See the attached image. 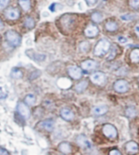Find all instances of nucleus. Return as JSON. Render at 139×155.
Returning <instances> with one entry per match:
<instances>
[{
	"mask_svg": "<svg viewBox=\"0 0 139 155\" xmlns=\"http://www.w3.org/2000/svg\"><path fill=\"white\" fill-rule=\"evenodd\" d=\"M111 48V43L107 40L103 39L97 43L94 47V54L96 56H103L106 54Z\"/></svg>",
	"mask_w": 139,
	"mask_h": 155,
	"instance_id": "f257e3e1",
	"label": "nucleus"
},
{
	"mask_svg": "<svg viewBox=\"0 0 139 155\" xmlns=\"http://www.w3.org/2000/svg\"><path fill=\"white\" fill-rule=\"evenodd\" d=\"M8 43L12 46H18L21 42V38L15 31L8 30L5 34Z\"/></svg>",
	"mask_w": 139,
	"mask_h": 155,
	"instance_id": "f03ea898",
	"label": "nucleus"
},
{
	"mask_svg": "<svg viewBox=\"0 0 139 155\" xmlns=\"http://www.w3.org/2000/svg\"><path fill=\"white\" fill-rule=\"evenodd\" d=\"M103 132L104 136L110 139H115L117 137V128L111 124H105L103 127Z\"/></svg>",
	"mask_w": 139,
	"mask_h": 155,
	"instance_id": "7ed1b4c3",
	"label": "nucleus"
},
{
	"mask_svg": "<svg viewBox=\"0 0 139 155\" xmlns=\"http://www.w3.org/2000/svg\"><path fill=\"white\" fill-rule=\"evenodd\" d=\"M90 80L91 81L97 85H103L106 82V76L103 72L98 71L91 75Z\"/></svg>",
	"mask_w": 139,
	"mask_h": 155,
	"instance_id": "20e7f679",
	"label": "nucleus"
},
{
	"mask_svg": "<svg viewBox=\"0 0 139 155\" xmlns=\"http://www.w3.org/2000/svg\"><path fill=\"white\" fill-rule=\"evenodd\" d=\"M129 83L124 80H119L114 84V89L118 93H125L129 90Z\"/></svg>",
	"mask_w": 139,
	"mask_h": 155,
	"instance_id": "39448f33",
	"label": "nucleus"
},
{
	"mask_svg": "<svg viewBox=\"0 0 139 155\" xmlns=\"http://www.w3.org/2000/svg\"><path fill=\"white\" fill-rule=\"evenodd\" d=\"M18 113L20 114V116H22L25 119H28L30 116V110L27 107V104L24 102H19L17 106Z\"/></svg>",
	"mask_w": 139,
	"mask_h": 155,
	"instance_id": "423d86ee",
	"label": "nucleus"
},
{
	"mask_svg": "<svg viewBox=\"0 0 139 155\" xmlns=\"http://www.w3.org/2000/svg\"><path fill=\"white\" fill-rule=\"evenodd\" d=\"M68 72L70 77L74 80L80 79L82 76V71L80 68L76 66H71L68 68Z\"/></svg>",
	"mask_w": 139,
	"mask_h": 155,
	"instance_id": "0eeeda50",
	"label": "nucleus"
},
{
	"mask_svg": "<svg viewBox=\"0 0 139 155\" xmlns=\"http://www.w3.org/2000/svg\"><path fill=\"white\" fill-rule=\"evenodd\" d=\"M99 34V28L94 25H89L85 29V35L88 38H94Z\"/></svg>",
	"mask_w": 139,
	"mask_h": 155,
	"instance_id": "6e6552de",
	"label": "nucleus"
},
{
	"mask_svg": "<svg viewBox=\"0 0 139 155\" xmlns=\"http://www.w3.org/2000/svg\"><path fill=\"white\" fill-rule=\"evenodd\" d=\"M38 126L43 128L44 130H46V131L51 132L54 129V127H55V121L53 120H51V119L43 120V121L38 124Z\"/></svg>",
	"mask_w": 139,
	"mask_h": 155,
	"instance_id": "1a4fd4ad",
	"label": "nucleus"
},
{
	"mask_svg": "<svg viewBox=\"0 0 139 155\" xmlns=\"http://www.w3.org/2000/svg\"><path fill=\"white\" fill-rule=\"evenodd\" d=\"M6 17L9 20H16L20 17V11L17 8H8L5 12Z\"/></svg>",
	"mask_w": 139,
	"mask_h": 155,
	"instance_id": "9d476101",
	"label": "nucleus"
},
{
	"mask_svg": "<svg viewBox=\"0 0 139 155\" xmlns=\"http://www.w3.org/2000/svg\"><path fill=\"white\" fill-rule=\"evenodd\" d=\"M97 67V63L94 60H86L81 63V68L85 71L94 70Z\"/></svg>",
	"mask_w": 139,
	"mask_h": 155,
	"instance_id": "9b49d317",
	"label": "nucleus"
},
{
	"mask_svg": "<svg viewBox=\"0 0 139 155\" xmlns=\"http://www.w3.org/2000/svg\"><path fill=\"white\" fill-rule=\"evenodd\" d=\"M76 141L78 143V145L82 147L83 149H90L91 148V144L90 142L89 141L86 137L83 135H81V136H79L77 139H76Z\"/></svg>",
	"mask_w": 139,
	"mask_h": 155,
	"instance_id": "f8f14e48",
	"label": "nucleus"
},
{
	"mask_svg": "<svg viewBox=\"0 0 139 155\" xmlns=\"http://www.w3.org/2000/svg\"><path fill=\"white\" fill-rule=\"evenodd\" d=\"M60 115L61 117L63 118L64 120H66V121H71V120H73L74 118V114L73 113V111H72L71 110L67 109V108L61 110Z\"/></svg>",
	"mask_w": 139,
	"mask_h": 155,
	"instance_id": "ddd939ff",
	"label": "nucleus"
},
{
	"mask_svg": "<svg viewBox=\"0 0 139 155\" xmlns=\"http://www.w3.org/2000/svg\"><path fill=\"white\" fill-rule=\"evenodd\" d=\"M108 110V107L105 106V105H102V106H97V107H94L92 111L94 114L96 115H103V114H106Z\"/></svg>",
	"mask_w": 139,
	"mask_h": 155,
	"instance_id": "4468645a",
	"label": "nucleus"
},
{
	"mask_svg": "<svg viewBox=\"0 0 139 155\" xmlns=\"http://www.w3.org/2000/svg\"><path fill=\"white\" fill-rule=\"evenodd\" d=\"M59 150L63 153L68 154L72 152V147L70 144L68 142H62L59 145Z\"/></svg>",
	"mask_w": 139,
	"mask_h": 155,
	"instance_id": "2eb2a0df",
	"label": "nucleus"
},
{
	"mask_svg": "<svg viewBox=\"0 0 139 155\" xmlns=\"http://www.w3.org/2000/svg\"><path fill=\"white\" fill-rule=\"evenodd\" d=\"M126 150L131 153H136L138 151V145L135 141H129L126 144Z\"/></svg>",
	"mask_w": 139,
	"mask_h": 155,
	"instance_id": "dca6fc26",
	"label": "nucleus"
},
{
	"mask_svg": "<svg viewBox=\"0 0 139 155\" xmlns=\"http://www.w3.org/2000/svg\"><path fill=\"white\" fill-rule=\"evenodd\" d=\"M59 86L63 89H68L69 87L71 86L72 82L67 78H60L59 81H58Z\"/></svg>",
	"mask_w": 139,
	"mask_h": 155,
	"instance_id": "f3484780",
	"label": "nucleus"
},
{
	"mask_svg": "<svg viewBox=\"0 0 139 155\" xmlns=\"http://www.w3.org/2000/svg\"><path fill=\"white\" fill-rule=\"evenodd\" d=\"M87 86H88V81H82L76 84V87H75V89H76V92L81 93L87 88Z\"/></svg>",
	"mask_w": 139,
	"mask_h": 155,
	"instance_id": "a211bd4d",
	"label": "nucleus"
},
{
	"mask_svg": "<svg viewBox=\"0 0 139 155\" xmlns=\"http://www.w3.org/2000/svg\"><path fill=\"white\" fill-rule=\"evenodd\" d=\"M130 59L133 63H138L139 62V49H134L130 53Z\"/></svg>",
	"mask_w": 139,
	"mask_h": 155,
	"instance_id": "6ab92c4d",
	"label": "nucleus"
},
{
	"mask_svg": "<svg viewBox=\"0 0 139 155\" xmlns=\"http://www.w3.org/2000/svg\"><path fill=\"white\" fill-rule=\"evenodd\" d=\"M11 76H12V78H14V79H20V78H22L23 73L20 69L15 68H13L12 70Z\"/></svg>",
	"mask_w": 139,
	"mask_h": 155,
	"instance_id": "aec40b11",
	"label": "nucleus"
},
{
	"mask_svg": "<svg viewBox=\"0 0 139 155\" xmlns=\"http://www.w3.org/2000/svg\"><path fill=\"white\" fill-rule=\"evenodd\" d=\"M106 29L107 31H110V32H113V31H116L118 28V25L116 22L114 21H109L106 24Z\"/></svg>",
	"mask_w": 139,
	"mask_h": 155,
	"instance_id": "412c9836",
	"label": "nucleus"
},
{
	"mask_svg": "<svg viewBox=\"0 0 139 155\" xmlns=\"http://www.w3.org/2000/svg\"><path fill=\"white\" fill-rule=\"evenodd\" d=\"M19 4L23 10L29 11L30 8V0H19Z\"/></svg>",
	"mask_w": 139,
	"mask_h": 155,
	"instance_id": "4be33fe9",
	"label": "nucleus"
},
{
	"mask_svg": "<svg viewBox=\"0 0 139 155\" xmlns=\"http://www.w3.org/2000/svg\"><path fill=\"white\" fill-rule=\"evenodd\" d=\"M36 102L35 96L33 95V94H28L27 96L25 97V103L29 106H31V105L34 104Z\"/></svg>",
	"mask_w": 139,
	"mask_h": 155,
	"instance_id": "5701e85b",
	"label": "nucleus"
},
{
	"mask_svg": "<svg viewBox=\"0 0 139 155\" xmlns=\"http://www.w3.org/2000/svg\"><path fill=\"white\" fill-rule=\"evenodd\" d=\"M91 19H92V21H94L95 23H99V22H100V21L103 20V15H102V14L100 12H94L92 14V15H91Z\"/></svg>",
	"mask_w": 139,
	"mask_h": 155,
	"instance_id": "b1692460",
	"label": "nucleus"
},
{
	"mask_svg": "<svg viewBox=\"0 0 139 155\" xmlns=\"http://www.w3.org/2000/svg\"><path fill=\"white\" fill-rule=\"evenodd\" d=\"M35 25V22H34V20H33L32 17H28L26 18L25 21V26L26 28H33Z\"/></svg>",
	"mask_w": 139,
	"mask_h": 155,
	"instance_id": "393cba45",
	"label": "nucleus"
},
{
	"mask_svg": "<svg viewBox=\"0 0 139 155\" xmlns=\"http://www.w3.org/2000/svg\"><path fill=\"white\" fill-rule=\"evenodd\" d=\"M137 111L134 107H129L126 110V115L129 118H134L136 116Z\"/></svg>",
	"mask_w": 139,
	"mask_h": 155,
	"instance_id": "a878e982",
	"label": "nucleus"
},
{
	"mask_svg": "<svg viewBox=\"0 0 139 155\" xmlns=\"http://www.w3.org/2000/svg\"><path fill=\"white\" fill-rule=\"evenodd\" d=\"M117 46H114V47L111 49V51H110V53H109L108 56L107 57V60H111V59H114V58L116 57L117 55Z\"/></svg>",
	"mask_w": 139,
	"mask_h": 155,
	"instance_id": "bb28decb",
	"label": "nucleus"
},
{
	"mask_svg": "<svg viewBox=\"0 0 139 155\" xmlns=\"http://www.w3.org/2000/svg\"><path fill=\"white\" fill-rule=\"evenodd\" d=\"M80 49L82 52H87L90 50V43L87 41H84L80 45Z\"/></svg>",
	"mask_w": 139,
	"mask_h": 155,
	"instance_id": "cd10ccee",
	"label": "nucleus"
},
{
	"mask_svg": "<svg viewBox=\"0 0 139 155\" xmlns=\"http://www.w3.org/2000/svg\"><path fill=\"white\" fill-rule=\"evenodd\" d=\"M129 4L132 8H139V0H129Z\"/></svg>",
	"mask_w": 139,
	"mask_h": 155,
	"instance_id": "c85d7f7f",
	"label": "nucleus"
},
{
	"mask_svg": "<svg viewBox=\"0 0 139 155\" xmlns=\"http://www.w3.org/2000/svg\"><path fill=\"white\" fill-rule=\"evenodd\" d=\"M10 0H0V9H3L8 5Z\"/></svg>",
	"mask_w": 139,
	"mask_h": 155,
	"instance_id": "c756f323",
	"label": "nucleus"
},
{
	"mask_svg": "<svg viewBox=\"0 0 139 155\" xmlns=\"http://www.w3.org/2000/svg\"><path fill=\"white\" fill-rule=\"evenodd\" d=\"M121 19H123V20H124V21H131L132 19H133V16L128 14V15H122Z\"/></svg>",
	"mask_w": 139,
	"mask_h": 155,
	"instance_id": "7c9ffc66",
	"label": "nucleus"
},
{
	"mask_svg": "<svg viewBox=\"0 0 139 155\" xmlns=\"http://www.w3.org/2000/svg\"><path fill=\"white\" fill-rule=\"evenodd\" d=\"M118 41H119L120 43H125V42H127V41H128V39H127L126 38H124V37H119V38H118Z\"/></svg>",
	"mask_w": 139,
	"mask_h": 155,
	"instance_id": "2f4dec72",
	"label": "nucleus"
},
{
	"mask_svg": "<svg viewBox=\"0 0 139 155\" xmlns=\"http://www.w3.org/2000/svg\"><path fill=\"white\" fill-rule=\"evenodd\" d=\"M86 3H87V4H88V5L93 6L97 3V1H98V0H86Z\"/></svg>",
	"mask_w": 139,
	"mask_h": 155,
	"instance_id": "473e14b6",
	"label": "nucleus"
},
{
	"mask_svg": "<svg viewBox=\"0 0 139 155\" xmlns=\"http://www.w3.org/2000/svg\"><path fill=\"white\" fill-rule=\"evenodd\" d=\"M110 154L111 155H120L121 153H120V152H119L117 150H111V152H110Z\"/></svg>",
	"mask_w": 139,
	"mask_h": 155,
	"instance_id": "72a5a7b5",
	"label": "nucleus"
},
{
	"mask_svg": "<svg viewBox=\"0 0 139 155\" xmlns=\"http://www.w3.org/2000/svg\"><path fill=\"white\" fill-rule=\"evenodd\" d=\"M9 153L6 150L3 149V148H0V154H8Z\"/></svg>",
	"mask_w": 139,
	"mask_h": 155,
	"instance_id": "f704fd0d",
	"label": "nucleus"
},
{
	"mask_svg": "<svg viewBox=\"0 0 139 155\" xmlns=\"http://www.w3.org/2000/svg\"><path fill=\"white\" fill-rule=\"evenodd\" d=\"M134 30H135V33H137V35L139 37V24L135 25V28H134Z\"/></svg>",
	"mask_w": 139,
	"mask_h": 155,
	"instance_id": "c9c22d12",
	"label": "nucleus"
},
{
	"mask_svg": "<svg viewBox=\"0 0 139 155\" xmlns=\"http://www.w3.org/2000/svg\"><path fill=\"white\" fill-rule=\"evenodd\" d=\"M3 27H4V26H3V23L2 22V21H1V19H0V30H2L3 28Z\"/></svg>",
	"mask_w": 139,
	"mask_h": 155,
	"instance_id": "e433bc0d",
	"label": "nucleus"
},
{
	"mask_svg": "<svg viewBox=\"0 0 139 155\" xmlns=\"http://www.w3.org/2000/svg\"><path fill=\"white\" fill-rule=\"evenodd\" d=\"M0 39H1V38H0Z\"/></svg>",
	"mask_w": 139,
	"mask_h": 155,
	"instance_id": "4c0bfd02",
	"label": "nucleus"
}]
</instances>
